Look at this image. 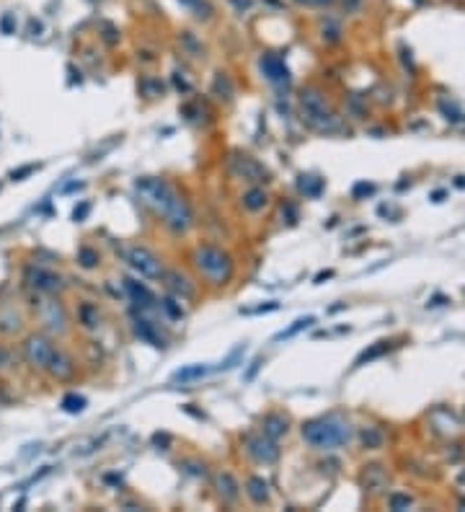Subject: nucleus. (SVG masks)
Segmentation results:
<instances>
[{"mask_svg": "<svg viewBox=\"0 0 465 512\" xmlns=\"http://www.w3.org/2000/svg\"><path fill=\"white\" fill-rule=\"evenodd\" d=\"M135 192L140 197L143 205L155 212V215L163 217V223L169 225L173 233H186L192 228L194 215L186 200H181V194L173 189L171 184H166L163 179H152V177H143L135 181Z\"/></svg>", "mask_w": 465, "mask_h": 512, "instance_id": "f257e3e1", "label": "nucleus"}, {"mask_svg": "<svg viewBox=\"0 0 465 512\" xmlns=\"http://www.w3.org/2000/svg\"><path fill=\"white\" fill-rule=\"evenodd\" d=\"M352 437L349 424L336 419V416H323V419H313V422L303 424V440L315 450H334L346 445Z\"/></svg>", "mask_w": 465, "mask_h": 512, "instance_id": "f03ea898", "label": "nucleus"}, {"mask_svg": "<svg viewBox=\"0 0 465 512\" xmlns=\"http://www.w3.org/2000/svg\"><path fill=\"white\" fill-rule=\"evenodd\" d=\"M300 109H303V122L310 129H315V132H326L329 135V132H339L341 129V120L334 114V109L329 106V101H326V96H323L321 91L315 89L303 91Z\"/></svg>", "mask_w": 465, "mask_h": 512, "instance_id": "7ed1b4c3", "label": "nucleus"}, {"mask_svg": "<svg viewBox=\"0 0 465 512\" xmlns=\"http://www.w3.org/2000/svg\"><path fill=\"white\" fill-rule=\"evenodd\" d=\"M194 267L212 285H225L232 277V259L225 254L223 248L209 246V243L194 248Z\"/></svg>", "mask_w": 465, "mask_h": 512, "instance_id": "20e7f679", "label": "nucleus"}, {"mask_svg": "<svg viewBox=\"0 0 465 512\" xmlns=\"http://www.w3.org/2000/svg\"><path fill=\"white\" fill-rule=\"evenodd\" d=\"M228 168H230V174L238 181H246V184H266L269 181V171H266L256 158H251L249 153H232L230 158H228Z\"/></svg>", "mask_w": 465, "mask_h": 512, "instance_id": "39448f33", "label": "nucleus"}, {"mask_svg": "<svg viewBox=\"0 0 465 512\" xmlns=\"http://www.w3.org/2000/svg\"><path fill=\"white\" fill-rule=\"evenodd\" d=\"M57 347L52 345V339L44 334H32L26 336L24 342V357L26 362L32 365L34 370H47L49 360H52V354H55Z\"/></svg>", "mask_w": 465, "mask_h": 512, "instance_id": "423d86ee", "label": "nucleus"}, {"mask_svg": "<svg viewBox=\"0 0 465 512\" xmlns=\"http://www.w3.org/2000/svg\"><path fill=\"white\" fill-rule=\"evenodd\" d=\"M127 262L135 272H140V277H148V280H158V277H163V272H166L161 264V259L145 246L127 248Z\"/></svg>", "mask_w": 465, "mask_h": 512, "instance_id": "0eeeda50", "label": "nucleus"}, {"mask_svg": "<svg viewBox=\"0 0 465 512\" xmlns=\"http://www.w3.org/2000/svg\"><path fill=\"white\" fill-rule=\"evenodd\" d=\"M39 321L49 334H65L67 331V313H65L63 303H57V300L39 303Z\"/></svg>", "mask_w": 465, "mask_h": 512, "instance_id": "6e6552de", "label": "nucleus"}, {"mask_svg": "<svg viewBox=\"0 0 465 512\" xmlns=\"http://www.w3.org/2000/svg\"><path fill=\"white\" fill-rule=\"evenodd\" d=\"M26 282H29V288L32 290H37V293H47V295H55V293L63 290V280H60L55 272L41 269V267H29V269H26Z\"/></svg>", "mask_w": 465, "mask_h": 512, "instance_id": "1a4fd4ad", "label": "nucleus"}, {"mask_svg": "<svg viewBox=\"0 0 465 512\" xmlns=\"http://www.w3.org/2000/svg\"><path fill=\"white\" fill-rule=\"evenodd\" d=\"M246 450H249V456L256 461V463H274L277 458H280V448H277V440L272 437H249L246 440Z\"/></svg>", "mask_w": 465, "mask_h": 512, "instance_id": "9d476101", "label": "nucleus"}, {"mask_svg": "<svg viewBox=\"0 0 465 512\" xmlns=\"http://www.w3.org/2000/svg\"><path fill=\"white\" fill-rule=\"evenodd\" d=\"M261 72L266 75V80L269 83H274V86H287L289 83V70L287 65H284V60L277 55H264L261 57Z\"/></svg>", "mask_w": 465, "mask_h": 512, "instance_id": "9b49d317", "label": "nucleus"}, {"mask_svg": "<svg viewBox=\"0 0 465 512\" xmlns=\"http://www.w3.org/2000/svg\"><path fill=\"white\" fill-rule=\"evenodd\" d=\"M47 373L55 378V380H70V378L75 376V365H72V360L63 352V350H55V354H52V360H49V365H47Z\"/></svg>", "mask_w": 465, "mask_h": 512, "instance_id": "f8f14e48", "label": "nucleus"}, {"mask_svg": "<svg viewBox=\"0 0 465 512\" xmlns=\"http://www.w3.org/2000/svg\"><path fill=\"white\" fill-rule=\"evenodd\" d=\"M217 494L223 497L225 502H235L238 499V481L232 479L230 473H217Z\"/></svg>", "mask_w": 465, "mask_h": 512, "instance_id": "ddd939ff", "label": "nucleus"}, {"mask_svg": "<svg viewBox=\"0 0 465 512\" xmlns=\"http://www.w3.org/2000/svg\"><path fill=\"white\" fill-rule=\"evenodd\" d=\"M261 427H264L266 437H272V440H280L282 435H287V419H284V416H280V414L264 416Z\"/></svg>", "mask_w": 465, "mask_h": 512, "instance_id": "4468645a", "label": "nucleus"}, {"mask_svg": "<svg viewBox=\"0 0 465 512\" xmlns=\"http://www.w3.org/2000/svg\"><path fill=\"white\" fill-rule=\"evenodd\" d=\"M266 202H269V194H266L261 186H251L249 192L243 194V207L249 210V212H258V210H264Z\"/></svg>", "mask_w": 465, "mask_h": 512, "instance_id": "2eb2a0df", "label": "nucleus"}, {"mask_svg": "<svg viewBox=\"0 0 465 512\" xmlns=\"http://www.w3.org/2000/svg\"><path fill=\"white\" fill-rule=\"evenodd\" d=\"M163 277H166L169 288L173 290L176 295H181V297H194V288L189 285V280H186L184 274H178V272H163Z\"/></svg>", "mask_w": 465, "mask_h": 512, "instance_id": "dca6fc26", "label": "nucleus"}, {"mask_svg": "<svg viewBox=\"0 0 465 512\" xmlns=\"http://www.w3.org/2000/svg\"><path fill=\"white\" fill-rule=\"evenodd\" d=\"M127 293L132 295V300H135L140 308H150L152 303H155V297H152V293L145 285H140V282L135 280H127Z\"/></svg>", "mask_w": 465, "mask_h": 512, "instance_id": "f3484780", "label": "nucleus"}, {"mask_svg": "<svg viewBox=\"0 0 465 512\" xmlns=\"http://www.w3.org/2000/svg\"><path fill=\"white\" fill-rule=\"evenodd\" d=\"M246 492H249V497L256 504H264L266 499H269V487H266V481L261 479V476H251V479L246 481Z\"/></svg>", "mask_w": 465, "mask_h": 512, "instance_id": "a211bd4d", "label": "nucleus"}, {"mask_svg": "<svg viewBox=\"0 0 465 512\" xmlns=\"http://www.w3.org/2000/svg\"><path fill=\"white\" fill-rule=\"evenodd\" d=\"M78 316H81L83 326L86 328H98V324H101V316H98V308L96 305H81V311H78Z\"/></svg>", "mask_w": 465, "mask_h": 512, "instance_id": "6ab92c4d", "label": "nucleus"}, {"mask_svg": "<svg viewBox=\"0 0 465 512\" xmlns=\"http://www.w3.org/2000/svg\"><path fill=\"white\" fill-rule=\"evenodd\" d=\"M207 373H209V368H204V365H192V368L178 370L176 376H173V380H178V383H192V380L207 376Z\"/></svg>", "mask_w": 465, "mask_h": 512, "instance_id": "aec40b11", "label": "nucleus"}, {"mask_svg": "<svg viewBox=\"0 0 465 512\" xmlns=\"http://www.w3.org/2000/svg\"><path fill=\"white\" fill-rule=\"evenodd\" d=\"M18 328H21V319H18L16 311L0 313V331H3V334H16Z\"/></svg>", "mask_w": 465, "mask_h": 512, "instance_id": "412c9836", "label": "nucleus"}, {"mask_svg": "<svg viewBox=\"0 0 465 512\" xmlns=\"http://www.w3.org/2000/svg\"><path fill=\"white\" fill-rule=\"evenodd\" d=\"M297 186H300V192L305 194V197H318L323 189V181L315 177H300V181H297Z\"/></svg>", "mask_w": 465, "mask_h": 512, "instance_id": "4be33fe9", "label": "nucleus"}, {"mask_svg": "<svg viewBox=\"0 0 465 512\" xmlns=\"http://www.w3.org/2000/svg\"><path fill=\"white\" fill-rule=\"evenodd\" d=\"M86 404H89V401L83 399V396H78V393H67L63 399V409L67 414H81L83 409H86Z\"/></svg>", "mask_w": 465, "mask_h": 512, "instance_id": "5701e85b", "label": "nucleus"}, {"mask_svg": "<svg viewBox=\"0 0 465 512\" xmlns=\"http://www.w3.org/2000/svg\"><path fill=\"white\" fill-rule=\"evenodd\" d=\"M135 328H137V336H143L145 342H150L152 347H163V342L158 339V336H155V331L150 328V324H148V321H137Z\"/></svg>", "mask_w": 465, "mask_h": 512, "instance_id": "b1692460", "label": "nucleus"}, {"mask_svg": "<svg viewBox=\"0 0 465 512\" xmlns=\"http://www.w3.org/2000/svg\"><path fill=\"white\" fill-rule=\"evenodd\" d=\"M313 316H308V319H297L295 324H292V326L287 328V331H282V334H277V339H289V336H295L297 331H303V328H308L310 326V324H313Z\"/></svg>", "mask_w": 465, "mask_h": 512, "instance_id": "393cba45", "label": "nucleus"}, {"mask_svg": "<svg viewBox=\"0 0 465 512\" xmlns=\"http://www.w3.org/2000/svg\"><path fill=\"white\" fill-rule=\"evenodd\" d=\"M78 262H81L86 269H93V267L98 264V254L93 248H81V251H78Z\"/></svg>", "mask_w": 465, "mask_h": 512, "instance_id": "a878e982", "label": "nucleus"}, {"mask_svg": "<svg viewBox=\"0 0 465 512\" xmlns=\"http://www.w3.org/2000/svg\"><path fill=\"white\" fill-rule=\"evenodd\" d=\"M362 440H365V445H367V448H380L383 435L377 433V430H365V433H362Z\"/></svg>", "mask_w": 465, "mask_h": 512, "instance_id": "bb28decb", "label": "nucleus"}, {"mask_svg": "<svg viewBox=\"0 0 465 512\" xmlns=\"http://www.w3.org/2000/svg\"><path fill=\"white\" fill-rule=\"evenodd\" d=\"M411 497L409 494H393L391 497V510H409Z\"/></svg>", "mask_w": 465, "mask_h": 512, "instance_id": "cd10ccee", "label": "nucleus"}, {"mask_svg": "<svg viewBox=\"0 0 465 512\" xmlns=\"http://www.w3.org/2000/svg\"><path fill=\"white\" fill-rule=\"evenodd\" d=\"M163 308L171 313V319H181V316H184V311H181V308L176 305V300H171V297H166V300H163Z\"/></svg>", "mask_w": 465, "mask_h": 512, "instance_id": "c85d7f7f", "label": "nucleus"}, {"mask_svg": "<svg viewBox=\"0 0 465 512\" xmlns=\"http://www.w3.org/2000/svg\"><path fill=\"white\" fill-rule=\"evenodd\" d=\"M34 171H37V166H34V163H29V166L13 171V174H11V179H13V181H24V179L29 177V174H34Z\"/></svg>", "mask_w": 465, "mask_h": 512, "instance_id": "c756f323", "label": "nucleus"}, {"mask_svg": "<svg viewBox=\"0 0 465 512\" xmlns=\"http://www.w3.org/2000/svg\"><path fill=\"white\" fill-rule=\"evenodd\" d=\"M385 350H388V345H385V342H380V347H375V350H369V352L362 354L360 360H357V365H362L365 360H372V357H377V354H383Z\"/></svg>", "mask_w": 465, "mask_h": 512, "instance_id": "7c9ffc66", "label": "nucleus"}, {"mask_svg": "<svg viewBox=\"0 0 465 512\" xmlns=\"http://www.w3.org/2000/svg\"><path fill=\"white\" fill-rule=\"evenodd\" d=\"M297 6H308V8H323V6H331L334 0H292Z\"/></svg>", "mask_w": 465, "mask_h": 512, "instance_id": "2f4dec72", "label": "nucleus"}, {"mask_svg": "<svg viewBox=\"0 0 465 512\" xmlns=\"http://www.w3.org/2000/svg\"><path fill=\"white\" fill-rule=\"evenodd\" d=\"M13 365V354H11V350H6V347H0V370H6Z\"/></svg>", "mask_w": 465, "mask_h": 512, "instance_id": "473e14b6", "label": "nucleus"}, {"mask_svg": "<svg viewBox=\"0 0 465 512\" xmlns=\"http://www.w3.org/2000/svg\"><path fill=\"white\" fill-rule=\"evenodd\" d=\"M0 32H3V34L13 32V16H11V13H6V16L0 18Z\"/></svg>", "mask_w": 465, "mask_h": 512, "instance_id": "72a5a7b5", "label": "nucleus"}, {"mask_svg": "<svg viewBox=\"0 0 465 512\" xmlns=\"http://www.w3.org/2000/svg\"><path fill=\"white\" fill-rule=\"evenodd\" d=\"M89 205H86V202H83V205H81V207H75V212H72V217H75V220H83V217H86V215H89Z\"/></svg>", "mask_w": 465, "mask_h": 512, "instance_id": "f704fd0d", "label": "nucleus"}, {"mask_svg": "<svg viewBox=\"0 0 465 512\" xmlns=\"http://www.w3.org/2000/svg\"><path fill=\"white\" fill-rule=\"evenodd\" d=\"M230 3L235 6V11H246L251 3H254V0H230Z\"/></svg>", "mask_w": 465, "mask_h": 512, "instance_id": "c9c22d12", "label": "nucleus"}, {"mask_svg": "<svg viewBox=\"0 0 465 512\" xmlns=\"http://www.w3.org/2000/svg\"><path fill=\"white\" fill-rule=\"evenodd\" d=\"M362 192H372V186H367V184H360V186H357V189H354V194H362Z\"/></svg>", "mask_w": 465, "mask_h": 512, "instance_id": "e433bc0d", "label": "nucleus"}, {"mask_svg": "<svg viewBox=\"0 0 465 512\" xmlns=\"http://www.w3.org/2000/svg\"><path fill=\"white\" fill-rule=\"evenodd\" d=\"M181 3H184V6H194V3H197V0H181Z\"/></svg>", "mask_w": 465, "mask_h": 512, "instance_id": "4c0bfd02", "label": "nucleus"}]
</instances>
